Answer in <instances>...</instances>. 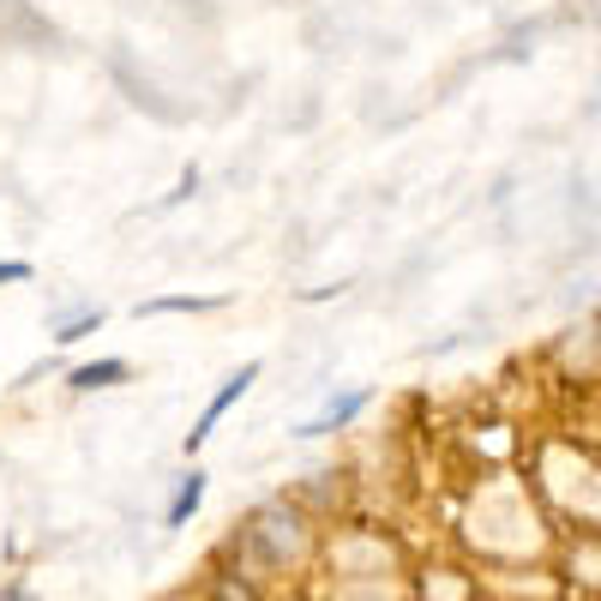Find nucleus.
I'll return each mask as SVG.
<instances>
[{"instance_id":"1","label":"nucleus","mask_w":601,"mask_h":601,"mask_svg":"<svg viewBox=\"0 0 601 601\" xmlns=\"http://www.w3.org/2000/svg\"><path fill=\"white\" fill-rule=\"evenodd\" d=\"M253 379H259V361H247V367H241V374H229V379H223V391H216V398H211V403H204V415L193 421V433H187V457H193V452H199V445H204V439H211V427H216V421H223V415H229V403H235V398H241V391H247V386H253Z\"/></svg>"},{"instance_id":"8","label":"nucleus","mask_w":601,"mask_h":601,"mask_svg":"<svg viewBox=\"0 0 601 601\" xmlns=\"http://www.w3.org/2000/svg\"><path fill=\"white\" fill-rule=\"evenodd\" d=\"M7 601H36L31 590H7Z\"/></svg>"},{"instance_id":"3","label":"nucleus","mask_w":601,"mask_h":601,"mask_svg":"<svg viewBox=\"0 0 601 601\" xmlns=\"http://www.w3.org/2000/svg\"><path fill=\"white\" fill-rule=\"evenodd\" d=\"M126 374H133L126 361H85V367H73V391H102V386H121Z\"/></svg>"},{"instance_id":"2","label":"nucleus","mask_w":601,"mask_h":601,"mask_svg":"<svg viewBox=\"0 0 601 601\" xmlns=\"http://www.w3.org/2000/svg\"><path fill=\"white\" fill-rule=\"evenodd\" d=\"M361 409H367V391L361 386H355V391H343V398H331L325 409H319V415L313 421H301V427L296 433H307V439H319V433H337L343 427V421H355V415H361Z\"/></svg>"},{"instance_id":"4","label":"nucleus","mask_w":601,"mask_h":601,"mask_svg":"<svg viewBox=\"0 0 601 601\" xmlns=\"http://www.w3.org/2000/svg\"><path fill=\"white\" fill-rule=\"evenodd\" d=\"M199 500H204V476L193 469V476L181 481V493H175V505H169V530H181V523L199 511Z\"/></svg>"},{"instance_id":"6","label":"nucleus","mask_w":601,"mask_h":601,"mask_svg":"<svg viewBox=\"0 0 601 601\" xmlns=\"http://www.w3.org/2000/svg\"><path fill=\"white\" fill-rule=\"evenodd\" d=\"M97 325H102V313H79V319H67V325L55 331V343H79L85 331H97Z\"/></svg>"},{"instance_id":"5","label":"nucleus","mask_w":601,"mask_h":601,"mask_svg":"<svg viewBox=\"0 0 601 601\" xmlns=\"http://www.w3.org/2000/svg\"><path fill=\"white\" fill-rule=\"evenodd\" d=\"M204 307H223V301H216V296H163V301L138 307V319H145V313H204Z\"/></svg>"},{"instance_id":"7","label":"nucleus","mask_w":601,"mask_h":601,"mask_svg":"<svg viewBox=\"0 0 601 601\" xmlns=\"http://www.w3.org/2000/svg\"><path fill=\"white\" fill-rule=\"evenodd\" d=\"M24 277H31V265H24V259H0V283H24Z\"/></svg>"}]
</instances>
